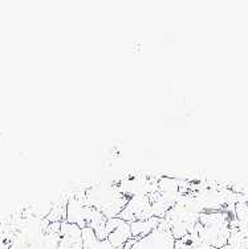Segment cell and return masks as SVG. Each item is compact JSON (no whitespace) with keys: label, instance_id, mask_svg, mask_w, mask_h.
Segmentation results:
<instances>
[{"label":"cell","instance_id":"obj_1","mask_svg":"<svg viewBox=\"0 0 248 249\" xmlns=\"http://www.w3.org/2000/svg\"><path fill=\"white\" fill-rule=\"evenodd\" d=\"M132 249H175V239L166 219H161L157 230L135 241Z\"/></svg>","mask_w":248,"mask_h":249},{"label":"cell","instance_id":"obj_2","mask_svg":"<svg viewBox=\"0 0 248 249\" xmlns=\"http://www.w3.org/2000/svg\"><path fill=\"white\" fill-rule=\"evenodd\" d=\"M67 221L72 224H77L81 230L88 227L85 220V206H82L76 197H72L71 200L68 201Z\"/></svg>","mask_w":248,"mask_h":249},{"label":"cell","instance_id":"obj_3","mask_svg":"<svg viewBox=\"0 0 248 249\" xmlns=\"http://www.w3.org/2000/svg\"><path fill=\"white\" fill-rule=\"evenodd\" d=\"M161 223L159 217H150L148 220H134L130 224V230H132V236L134 239H142L149 233H152L154 230H157L158 225Z\"/></svg>","mask_w":248,"mask_h":249},{"label":"cell","instance_id":"obj_4","mask_svg":"<svg viewBox=\"0 0 248 249\" xmlns=\"http://www.w3.org/2000/svg\"><path fill=\"white\" fill-rule=\"evenodd\" d=\"M133 236H132V230H130V224L128 221H124L115 228L112 233H109L108 236V240H109V243L114 248L117 249H124L125 244L132 239Z\"/></svg>","mask_w":248,"mask_h":249}]
</instances>
